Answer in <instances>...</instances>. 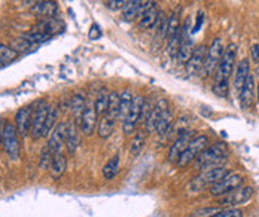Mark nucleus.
<instances>
[{
  "label": "nucleus",
  "instance_id": "obj_35",
  "mask_svg": "<svg viewBox=\"0 0 259 217\" xmlns=\"http://www.w3.org/2000/svg\"><path fill=\"white\" fill-rule=\"evenodd\" d=\"M107 103H109V92L103 88V89L98 92V95H97V98H95V103H94V107H95L98 116L106 115V112H107Z\"/></svg>",
  "mask_w": 259,
  "mask_h": 217
},
{
  "label": "nucleus",
  "instance_id": "obj_26",
  "mask_svg": "<svg viewBox=\"0 0 259 217\" xmlns=\"http://www.w3.org/2000/svg\"><path fill=\"white\" fill-rule=\"evenodd\" d=\"M119 165H121V158H119V153L113 155L103 167V177L106 180H112L118 176L119 173Z\"/></svg>",
  "mask_w": 259,
  "mask_h": 217
},
{
  "label": "nucleus",
  "instance_id": "obj_10",
  "mask_svg": "<svg viewBox=\"0 0 259 217\" xmlns=\"http://www.w3.org/2000/svg\"><path fill=\"white\" fill-rule=\"evenodd\" d=\"M242 185H243V176L236 174V173H230L224 179H221L218 183L210 186V195L219 198V197H222V195H225V194L240 188Z\"/></svg>",
  "mask_w": 259,
  "mask_h": 217
},
{
  "label": "nucleus",
  "instance_id": "obj_27",
  "mask_svg": "<svg viewBox=\"0 0 259 217\" xmlns=\"http://www.w3.org/2000/svg\"><path fill=\"white\" fill-rule=\"evenodd\" d=\"M85 106H86V103H85V97H84V95H81V94L73 95L72 103H70V110H72L73 121H75L76 124L81 122V118H82V113H84V110H85Z\"/></svg>",
  "mask_w": 259,
  "mask_h": 217
},
{
  "label": "nucleus",
  "instance_id": "obj_2",
  "mask_svg": "<svg viewBox=\"0 0 259 217\" xmlns=\"http://www.w3.org/2000/svg\"><path fill=\"white\" fill-rule=\"evenodd\" d=\"M227 174H230L228 168L222 167V165H218V167H212V168H207L204 170L201 174H198L191 183H189V189L194 191V192H200L206 188H210L213 186L215 183H218L221 179H224Z\"/></svg>",
  "mask_w": 259,
  "mask_h": 217
},
{
  "label": "nucleus",
  "instance_id": "obj_6",
  "mask_svg": "<svg viewBox=\"0 0 259 217\" xmlns=\"http://www.w3.org/2000/svg\"><path fill=\"white\" fill-rule=\"evenodd\" d=\"M48 110H49V104L46 103V100H39L34 103V109L31 115V127H30V136L34 142L43 137V127L48 116Z\"/></svg>",
  "mask_w": 259,
  "mask_h": 217
},
{
  "label": "nucleus",
  "instance_id": "obj_43",
  "mask_svg": "<svg viewBox=\"0 0 259 217\" xmlns=\"http://www.w3.org/2000/svg\"><path fill=\"white\" fill-rule=\"evenodd\" d=\"M127 1L128 0H107V7L112 10H118V9H122Z\"/></svg>",
  "mask_w": 259,
  "mask_h": 217
},
{
  "label": "nucleus",
  "instance_id": "obj_16",
  "mask_svg": "<svg viewBox=\"0 0 259 217\" xmlns=\"http://www.w3.org/2000/svg\"><path fill=\"white\" fill-rule=\"evenodd\" d=\"M169 106V101L166 98H160L151 109L149 115L146 116L145 119V130L148 134H152L157 131V125H158V121H160V116L163 113V110Z\"/></svg>",
  "mask_w": 259,
  "mask_h": 217
},
{
  "label": "nucleus",
  "instance_id": "obj_42",
  "mask_svg": "<svg viewBox=\"0 0 259 217\" xmlns=\"http://www.w3.org/2000/svg\"><path fill=\"white\" fill-rule=\"evenodd\" d=\"M243 213L239 209H225V210H219L213 217H242Z\"/></svg>",
  "mask_w": 259,
  "mask_h": 217
},
{
  "label": "nucleus",
  "instance_id": "obj_40",
  "mask_svg": "<svg viewBox=\"0 0 259 217\" xmlns=\"http://www.w3.org/2000/svg\"><path fill=\"white\" fill-rule=\"evenodd\" d=\"M33 46H34L33 43H30V42H28V40H25L22 36H19V37H18V39L13 42V46H12V48H13V49H16V51L21 54V51H30ZM34 48H36V46H34Z\"/></svg>",
  "mask_w": 259,
  "mask_h": 217
},
{
  "label": "nucleus",
  "instance_id": "obj_34",
  "mask_svg": "<svg viewBox=\"0 0 259 217\" xmlns=\"http://www.w3.org/2000/svg\"><path fill=\"white\" fill-rule=\"evenodd\" d=\"M18 57H19V52H18L16 49H13V48L9 46V45L0 43V63H3V64L12 63V61H15Z\"/></svg>",
  "mask_w": 259,
  "mask_h": 217
},
{
  "label": "nucleus",
  "instance_id": "obj_31",
  "mask_svg": "<svg viewBox=\"0 0 259 217\" xmlns=\"http://www.w3.org/2000/svg\"><path fill=\"white\" fill-rule=\"evenodd\" d=\"M58 115H60L58 107L57 106H49L48 116H46V121H45V127H43V137L51 134V131L55 128V125L58 124Z\"/></svg>",
  "mask_w": 259,
  "mask_h": 217
},
{
  "label": "nucleus",
  "instance_id": "obj_1",
  "mask_svg": "<svg viewBox=\"0 0 259 217\" xmlns=\"http://www.w3.org/2000/svg\"><path fill=\"white\" fill-rule=\"evenodd\" d=\"M228 155V146L227 143H216L213 146H207L194 161V165L197 170H207L212 167L221 165Z\"/></svg>",
  "mask_w": 259,
  "mask_h": 217
},
{
  "label": "nucleus",
  "instance_id": "obj_36",
  "mask_svg": "<svg viewBox=\"0 0 259 217\" xmlns=\"http://www.w3.org/2000/svg\"><path fill=\"white\" fill-rule=\"evenodd\" d=\"M145 145H146V136L143 133H137L130 143V153L133 156H137L139 153H142Z\"/></svg>",
  "mask_w": 259,
  "mask_h": 217
},
{
  "label": "nucleus",
  "instance_id": "obj_4",
  "mask_svg": "<svg viewBox=\"0 0 259 217\" xmlns=\"http://www.w3.org/2000/svg\"><path fill=\"white\" fill-rule=\"evenodd\" d=\"M255 191L254 188L251 186H240L222 197L218 198V204L219 207H224V209H237L239 206H243L246 204L248 201L252 200Z\"/></svg>",
  "mask_w": 259,
  "mask_h": 217
},
{
  "label": "nucleus",
  "instance_id": "obj_50",
  "mask_svg": "<svg viewBox=\"0 0 259 217\" xmlns=\"http://www.w3.org/2000/svg\"><path fill=\"white\" fill-rule=\"evenodd\" d=\"M106 1H107V0H106Z\"/></svg>",
  "mask_w": 259,
  "mask_h": 217
},
{
  "label": "nucleus",
  "instance_id": "obj_45",
  "mask_svg": "<svg viewBox=\"0 0 259 217\" xmlns=\"http://www.w3.org/2000/svg\"><path fill=\"white\" fill-rule=\"evenodd\" d=\"M203 18H204V13L200 10L198 12V15H197V24H195V27L192 28V33H197L200 28H201V24H203Z\"/></svg>",
  "mask_w": 259,
  "mask_h": 217
},
{
  "label": "nucleus",
  "instance_id": "obj_44",
  "mask_svg": "<svg viewBox=\"0 0 259 217\" xmlns=\"http://www.w3.org/2000/svg\"><path fill=\"white\" fill-rule=\"evenodd\" d=\"M88 36H89V39H92V40H97V39L101 37V30H100L98 24H92V25H91Z\"/></svg>",
  "mask_w": 259,
  "mask_h": 217
},
{
  "label": "nucleus",
  "instance_id": "obj_51",
  "mask_svg": "<svg viewBox=\"0 0 259 217\" xmlns=\"http://www.w3.org/2000/svg\"><path fill=\"white\" fill-rule=\"evenodd\" d=\"M40 1H42V0H40Z\"/></svg>",
  "mask_w": 259,
  "mask_h": 217
},
{
  "label": "nucleus",
  "instance_id": "obj_17",
  "mask_svg": "<svg viewBox=\"0 0 259 217\" xmlns=\"http://www.w3.org/2000/svg\"><path fill=\"white\" fill-rule=\"evenodd\" d=\"M31 12L40 18H58L60 7L54 0H42L31 7Z\"/></svg>",
  "mask_w": 259,
  "mask_h": 217
},
{
  "label": "nucleus",
  "instance_id": "obj_8",
  "mask_svg": "<svg viewBox=\"0 0 259 217\" xmlns=\"http://www.w3.org/2000/svg\"><path fill=\"white\" fill-rule=\"evenodd\" d=\"M224 43H222V39L221 37H216L210 46L207 48V54H206V60H204V66H203V70L201 73L207 77V76H212L215 72H216V67L224 55Z\"/></svg>",
  "mask_w": 259,
  "mask_h": 217
},
{
  "label": "nucleus",
  "instance_id": "obj_32",
  "mask_svg": "<svg viewBox=\"0 0 259 217\" xmlns=\"http://www.w3.org/2000/svg\"><path fill=\"white\" fill-rule=\"evenodd\" d=\"M119 101H121V94L118 91H110L109 92V103H107V115L118 119L119 116Z\"/></svg>",
  "mask_w": 259,
  "mask_h": 217
},
{
  "label": "nucleus",
  "instance_id": "obj_22",
  "mask_svg": "<svg viewBox=\"0 0 259 217\" xmlns=\"http://www.w3.org/2000/svg\"><path fill=\"white\" fill-rule=\"evenodd\" d=\"M160 9L158 6H152L149 10H146L145 13H142L139 18H137V25L140 30H148L151 27H155L157 22H158V18H160Z\"/></svg>",
  "mask_w": 259,
  "mask_h": 217
},
{
  "label": "nucleus",
  "instance_id": "obj_11",
  "mask_svg": "<svg viewBox=\"0 0 259 217\" xmlns=\"http://www.w3.org/2000/svg\"><path fill=\"white\" fill-rule=\"evenodd\" d=\"M98 119H100V116H98L94 104L88 103L85 106V110H84L82 118H81V122H79L81 133L84 136H86V137L92 136L94 131H95V128H97V125H98Z\"/></svg>",
  "mask_w": 259,
  "mask_h": 217
},
{
  "label": "nucleus",
  "instance_id": "obj_7",
  "mask_svg": "<svg viewBox=\"0 0 259 217\" xmlns=\"http://www.w3.org/2000/svg\"><path fill=\"white\" fill-rule=\"evenodd\" d=\"M1 146L6 152L7 158L12 161H16L19 158V142H18V133L13 124L3 122V134H1Z\"/></svg>",
  "mask_w": 259,
  "mask_h": 217
},
{
  "label": "nucleus",
  "instance_id": "obj_9",
  "mask_svg": "<svg viewBox=\"0 0 259 217\" xmlns=\"http://www.w3.org/2000/svg\"><path fill=\"white\" fill-rule=\"evenodd\" d=\"M143 103H145V97L142 95H136L133 98V104H131V109L130 112L127 113V116L124 118L122 121V131L130 136L134 133L139 121L142 119V109H143Z\"/></svg>",
  "mask_w": 259,
  "mask_h": 217
},
{
  "label": "nucleus",
  "instance_id": "obj_38",
  "mask_svg": "<svg viewBox=\"0 0 259 217\" xmlns=\"http://www.w3.org/2000/svg\"><path fill=\"white\" fill-rule=\"evenodd\" d=\"M52 158H54V153L48 147H43L42 153H40V161H39L40 170H49L51 164H52Z\"/></svg>",
  "mask_w": 259,
  "mask_h": 217
},
{
  "label": "nucleus",
  "instance_id": "obj_46",
  "mask_svg": "<svg viewBox=\"0 0 259 217\" xmlns=\"http://www.w3.org/2000/svg\"><path fill=\"white\" fill-rule=\"evenodd\" d=\"M251 54H252V60L257 61V63H259V43L252 45V48H251Z\"/></svg>",
  "mask_w": 259,
  "mask_h": 217
},
{
  "label": "nucleus",
  "instance_id": "obj_19",
  "mask_svg": "<svg viewBox=\"0 0 259 217\" xmlns=\"http://www.w3.org/2000/svg\"><path fill=\"white\" fill-rule=\"evenodd\" d=\"M34 30L40 31L43 34H48V36H54L64 30V24L61 21H58V18H40L39 22L36 24Z\"/></svg>",
  "mask_w": 259,
  "mask_h": 217
},
{
  "label": "nucleus",
  "instance_id": "obj_47",
  "mask_svg": "<svg viewBox=\"0 0 259 217\" xmlns=\"http://www.w3.org/2000/svg\"><path fill=\"white\" fill-rule=\"evenodd\" d=\"M1 134H3V125H1V121H0V143H1Z\"/></svg>",
  "mask_w": 259,
  "mask_h": 217
},
{
  "label": "nucleus",
  "instance_id": "obj_12",
  "mask_svg": "<svg viewBox=\"0 0 259 217\" xmlns=\"http://www.w3.org/2000/svg\"><path fill=\"white\" fill-rule=\"evenodd\" d=\"M194 137H195V136H194V131H189V130L179 133V134H177V137H176V140L173 142V145H172L170 150H169V162L176 164V162H177V159L180 158L182 152L186 149L188 143H189V142H191Z\"/></svg>",
  "mask_w": 259,
  "mask_h": 217
},
{
  "label": "nucleus",
  "instance_id": "obj_39",
  "mask_svg": "<svg viewBox=\"0 0 259 217\" xmlns=\"http://www.w3.org/2000/svg\"><path fill=\"white\" fill-rule=\"evenodd\" d=\"M228 86H230L228 79H225V80H215V83H213V92L218 97L224 98V97L228 95Z\"/></svg>",
  "mask_w": 259,
  "mask_h": 217
},
{
  "label": "nucleus",
  "instance_id": "obj_24",
  "mask_svg": "<svg viewBox=\"0 0 259 217\" xmlns=\"http://www.w3.org/2000/svg\"><path fill=\"white\" fill-rule=\"evenodd\" d=\"M115 125H116V119L109 116L107 113L100 116L98 119V125H97V133H98V137L100 139H109L115 130Z\"/></svg>",
  "mask_w": 259,
  "mask_h": 217
},
{
  "label": "nucleus",
  "instance_id": "obj_5",
  "mask_svg": "<svg viewBox=\"0 0 259 217\" xmlns=\"http://www.w3.org/2000/svg\"><path fill=\"white\" fill-rule=\"evenodd\" d=\"M236 60H237V45L236 43H230L227 46V49L224 51V55H222L218 67H216L215 80L230 79V76L233 74V72L236 69Z\"/></svg>",
  "mask_w": 259,
  "mask_h": 217
},
{
  "label": "nucleus",
  "instance_id": "obj_37",
  "mask_svg": "<svg viewBox=\"0 0 259 217\" xmlns=\"http://www.w3.org/2000/svg\"><path fill=\"white\" fill-rule=\"evenodd\" d=\"M22 37L25 39V40H28L30 43H33L34 46L36 45H40V43H43V42H46L51 36H48V34H43V33H40V31H36V30H31V31H28V33H24L22 34Z\"/></svg>",
  "mask_w": 259,
  "mask_h": 217
},
{
  "label": "nucleus",
  "instance_id": "obj_21",
  "mask_svg": "<svg viewBox=\"0 0 259 217\" xmlns=\"http://www.w3.org/2000/svg\"><path fill=\"white\" fill-rule=\"evenodd\" d=\"M173 122H174L173 110H172L170 106H167L163 110L161 116H160V121H158V125H157V131L155 133H158V136H161V137L170 134V131L173 128Z\"/></svg>",
  "mask_w": 259,
  "mask_h": 217
},
{
  "label": "nucleus",
  "instance_id": "obj_33",
  "mask_svg": "<svg viewBox=\"0 0 259 217\" xmlns=\"http://www.w3.org/2000/svg\"><path fill=\"white\" fill-rule=\"evenodd\" d=\"M192 51H194V48H192V42H191L189 39H186V40L180 45V48L177 49V54H176L174 58L177 60L179 64H186L188 60H189L191 55H192Z\"/></svg>",
  "mask_w": 259,
  "mask_h": 217
},
{
  "label": "nucleus",
  "instance_id": "obj_23",
  "mask_svg": "<svg viewBox=\"0 0 259 217\" xmlns=\"http://www.w3.org/2000/svg\"><path fill=\"white\" fill-rule=\"evenodd\" d=\"M254 98H255V83H254L252 73H249V76H248V79L243 85V89L240 92V101H242L243 109H251L252 103H254Z\"/></svg>",
  "mask_w": 259,
  "mask_h": 217
},
{
  "label": "nucleus",
  "instance_id": "obj_3",
  "mask_svg": "<svg viewBox=\"0 0 259 217\" xmlns=\"http://www.w3.org/2000/svg\"><path fill=\"white\" fill-rule=\"evenodd\" d=\"M209 146V137L201 134V136H195L186 146V149L182 152L180 158L177 159L176 165L179 168H185L188 167L191 162H194L197 159V156Z\"/></svg>",
  "mask_w": 259,
  "mask_h": 217
},
{
  "label": "nucleus",
  "instance_id": "obj_25",
  "mask_svg": "<svg viewBox=\"0 0 259 217\" xmlns=\"http://www.w3.org/2000/svg\"><path fill=\"white\" fill-rule=\"evenodd\" d=\"M66 167H67V159L63 153H55L54 158H52V164H51V168H49V173H51V177L54 180H58L64 171H66Z\"/></svg>",
  "mask_w": 259,
  "mask_h": 217
},
{
  "label": "nucleus",
  "instance_id": "obj_48",
  "mask_svg": "<svg viewBox=\"0 0 259 217\" xmlns=\"http://www.w3.org/2000/svg\"><path fill=\"white\" fill-rule=\"evenodd\" d=\"M257 98H258V104H259V83H258V92H257Z\"/></svg>",
  "mask_w": 259,
  "mask_h": 217
},
{
  "label": "nucleus",
  "instance_id": "obj_29",
  "mask_svg": "<svg viewBox=\"0 0 259 217\" xmlns=\"http://www.w3.org/2000/svg\"><path fill=\"white\" fill-rule=\"evenodd\" d=\"M182 31V22H180V7L172 13L169 18V27H167V40L173 39L176 34Z\"/></svg>",
  "mask_w": 259,
  "mask_h": 217
},
{
  "label": "nucleus",
  "instance_id": "obj_15",
  "mask_svg": "<svg viewBox=\"0 0 259 217\" xmlns=\"http://www.w3.org/2000/svg\"><path fill=\"white\" fill-rule=\"evenodd\" d=\"M206 54H207V46L200 45V46L194 48L191 58H189L188 63L185 64V66H186V72H188V74L194 76V74H198V73L203 70L204 60H206Z\"/></svg>",
  "mask_w": 259,
  "mask_h": 217
},
{
  "label": "nucleus",
  "instance_id": "obj_41",
  "mask_svg": "<svg viewBox=\"0 0 259 217\" xmlns=\"http://www.w3.org/2000/svg\"><path fill=\"white\" fill-rule=\"evenodd\" d=\"M221 209L218 207H203V209H198L197 212H194L191 217H213Z\"/></svg>",
  "mask_w": 259,
  "mask_h": 217
},
{
  "label": "nucleus",
  "instance_id": "obj_14",
  "mask_svg": "<svg viewBox=\"0 0 259 217\" xmlns=\"http://www.w3.org/2000/svg\"><path fill=\"white\" fill-rule=\"evenodd\" d=\"M66 136H67V122H58L55 125V128L52 130L51 133V137L48 140V145L46 147L55 155L61 150V147L64 146L66 143Z\"/></svg>",
  "mask_w": 259,
  "mask_h": 217
},
{
  "label": "nucleus",
  "instance_id": "obj_20",
  "mask_svg": "<svg viewBox=\"0 0 259 217\" xmlns=\"http://www.w3.org/2000/svg\"><path fill=\"white\" fill-rule=\"evenodd\" d=\"M249 73H251V63H249L248 58H245L237 64V69H236V73H234V88L239 94L242 92L243 85H245Z\"/></svg>",
  "mask_w": 259,
  "mask_h": 217
},
{
  "label": "nucleus",
  "instance_id": "obj_49",
  "mask_svg": "<svg viewBox=\"0 0 259 217\" xmlns=\"http://www.w3.org/2000/svg\"><path fill=\"white\" fill-rule=\"evenodd\" d=\"M0 64H1V63H0Z\"/></svg>",
  "mask_w": 259,
  "mask_h": 217
},
{
  "label": "nucleus",
  "instance_id": "obj_13",
  "mask_svg": "<svg viewBox=\"0 0 259 217\" xmlns=\"http://www.w3.org/2000/svg\"><path fill=\"white\" fill-rule=\"evenodd\" d=\"M33 107L34 104H28L24 106L22 109H19L15 115V128L19 137H25L30 133V127H31V115H33Z\"/></svg>",
  "mask_w": 259,
  "mask_h": 217
},
{
  "label": "nucleus",
  "instance_id": "obj_30",
  "mask_svg": "<svg viewBox=\"0 0 259 217\" xmlns=\"http://www.w3.org/2000/svg\"><path fill=\"white\" fill-rule=\"evenodd\" d=\"M133 92L131 89H124L121 92V101H119V116L118 119L124 121V118L127 116V113L130 112L131 109V104H133Z\"/></svg>",
  "mask_w": 259,
  "mask_h": 217
},
{
  "label": "nucleus",
  "instance_id": "obj_28",
  "mask_svg": "<svg viewBox=\"0 0 259 217\" xmlns=\"http://www.w3.org/2000/svg\"><path fill=\"white\" fill-rule=\"evenodd\" d=\"M145 0H128L125 3V6L122 7V18L125 21H133V19H137L139 16V10L142 7Z\"/></svg>",
  "mask_w": 259,
  "mask_h": 217
},
{
  "label": "nucleus",
  "instance_id": "obj_18",
  "mask_svg": "<svg viewBox=\"0 0 259 217\" xmlns=\"http://www.w3.org/2000/svg\"><path fill=\"white\" fill-rule=\"evenodd\" d=\"M64 145L70 155L75 153L81 145V128H79V124H76L73 119L70 122H67V136H66Z\"/></svg>",
  "mask_w": 259,
  "mask_h": 217
}]
</instances>
